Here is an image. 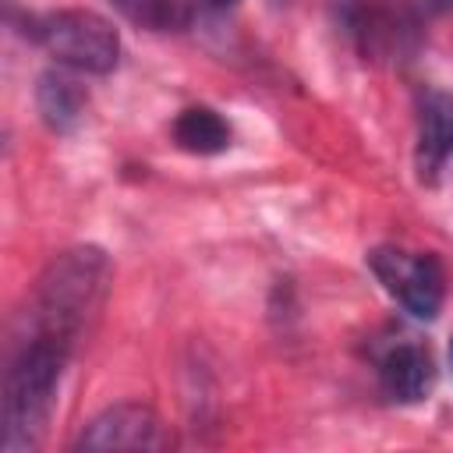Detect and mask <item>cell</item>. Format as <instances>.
<instances>
[{
    "label": "cell",
    "mask_w": 453,
    "mask_h": 453,
    "mask_svg": "<svg viewBox=\"0 0 453 453\" xmlns=\"http://www.w3.org/2000/svg\"><path fill=\"white\" fill-rule=\"evenodd\" d=\"M74 347H78L74 340L18 319L4 368V411H0L4 453H25L42 439Z\"/></svg>",
    "instance_id": "obj_1"
},
{
    "label": "cell",
    "mask_w": 453,
    "mask_h": 453,
    "mask_svg": "<svg viewBox=\"0 0 453 453\" xmlns=\"http://www.w3.org/2000/svg\"><path fill=\"white\" fill-rule=\"evenodd\" d=\"M110 280H113V265L103 248L92 244L67 248L53 255L39 273L28 308L21 311V322H32L39 329L60 333L78 343L88 322L96 319V311L103 308Z\"/></svg>",
    "instance_id": "obj_2"
},
{
    "label": "cell",
    "mask_w": 453,
    "mask_h": 453,
    "mask_svg": "<svg viewBox=\"0 0 453 453\" xmlns=\"http://www.w3.org/2000/svg\"><path fill=\"white\" fill-rule=\"evenodd\" d=\"M21 32L32 42H39L60 67L78 71V74H110L120 60L117 28L96 11L67 7V11H50L39 18L28 14Z\"/></svg>",
    "instance_id": "obj_3"
},
{
    "label": "cell",
    "mask_w": 453,
    "mask_h": 453,
    "mask_svg": "<svg viewBox=\"0 0 453 453\" xmlns=\"http://www.w3.org/2000/svg\"><path fill=\"white\" fill-rule=\"evenodd\" d=\"M336 32L365 60H407L418 50V18L389 0H333Z\"/></svg>",
    "instance_id": "obj_4"
},
{
    "label": "cell",
    "mask_w": 453,
    "mask_h": 453,
    "mask_svg": "<svg viewBox=\"0 0 453 453\" xmlns=\"http://www.w3.org/2000/svg\"><path fill=\"white\" fill-rule=\"evenodd\" d=\"M368 269L382 283V290L414 319H435L446 297V276L432 251H407V248H372Z\"/></svg>",
    "instance_id": "obj_5"
},
{
    "label": "cell",
    "mask_w": 453,
    "mask_h": 453,
    "mask_svg": "<svg viewBox=\"0 0 453 453\" xmlns=\"http://www.w3.org/2000/svg\"><path fill=\"white\" fill-rule=\"evenodd\" d=\"M159 446H166L159 414L134 400L106 407L74 439V449H159Z\"/></svg>",
    "instance_id": "obj_6"
},
{
    "label": "cell",
    "mask_w": 453,
    "mask_h": 453,
    "mask_svg": "<svg viewBox=\"0 0 453 453\" xmlns=\"http://www.w3.org/2000/svg\"><path fill=\"white\" fill-rule=\"evenodd\" d=\"M453 156V96L442 88H425L418 96V142L414 170L421 184H435Z\"/></svg>",
    "instance_id": "obj_7"
},
{
    "label": "cell",
    "mask_w": 453,
    "mask_h": 453,
    "mask_svg": "<svg viewBox=\"0 0 453 453\" xmlns=\"http://www.w3.org/2000/svg\"><path fill=\"white\" fill-rule=\"evenodd\" d=\"M435 382L432 357L414 340H393L379 354V389L393 403H418Z\"/></svg>",
    "instance_id": "obj_8"
},
{
    "label": "cell",
    "mask_w": 453,
    "mask_h": 453,
    "mask_svg": "<svg viewBox=\"0 0 453 453\" xmlns=\"http://www.w3.org/2000/svg\"><path fill=\"white\" fill-rule=\"evenodd\" d=\"M35 106H39L42 124L53 134H71L85 120L88 92L67 71H46L39 78V85H35Z\"/></svg>",
    "instance_id": "obj_9"
},
{
    "label": "cell",
    "mask_w": 453,
    "mask_h": 453,
    "mask_svg": "<svg viewBox=\"0 0 453 453\" xmlns=\"http://www.w3.org/2000/svg\"><path fill=\"white\" fill-rule=\"evenodd\" d=\"M173 142L191 156H216L230 149V124L212 106H188L173 120Z\"/></svg>",
    "instance_id": "obj_10"
},
{
    "label": "cell",
    "mask_w": 453,
    "mask_h": 453,
    "mask_svg": "<svg viewBox=\"0 0 453 453\" xmlns=\"http://www.w3.org/2000/svg\"><path fill=\"white\" fill-rule=\"evenodd\" d=\"M110 4L145 32H184L191 25V7L184 0H110Z\"/></svg>",
    "instance_id": "obj_11"
},
{
    "label": "cell",
    "mask_w": 453,
    "mask_h": 453,
    "mask_svg": "<svg viewBox=\"0 0 453 453\" xmlns=\"http://www.w3.org/2000/svg\"><path fill=\"white\" fill-rule=\"evenodd\" d=\"M414 11L418 14H449L453 0H414Z\"/></svg>",
    "instance_id": "obj_12"
},
{
    "label": "cell",
    "mask_w": 453,
    "mask_h": 453,
    "mask_svg": "<svg viewBox=\"0 0 453 453\" xmlns=\"http://www.w3.org/2000/svg\"><path fill=\"white\" fill-rule=\"evenodd\" d=\"M205 4H209L212 11H226V7H234L237 0H205Z\"/></svg>",
    "instance_id": "obj_13"
},
{
    "label": "cell",
    "mask_w": 453,
    "mask_h": 453,
    "mask_svg": "<svg viewBox=\"0 0 453 453\" xmlns=\"http://www.w3.org/2000/svg\"><path fill=\"white\" fill-rule=\"evenodd\" d=\"M449 368H453V336H449Z\"/></svg>",
    "instance_id": "obj_14"
},
{
    "label": "cell",
    "mask_w": 453,
    "mask_h": 453,
    "mask_svg": "<svg viewBox=\"0 0 453 453\" xmlns=\"http://www.w3.org/2000/svg\"><path fill=\"white\" fill-rule=\"evenodd\" d=\"M273 4H276V7H283V4H290V0H273Z\"/></svg>",
    "instance_id": "obj_15"
}]
</instances>
